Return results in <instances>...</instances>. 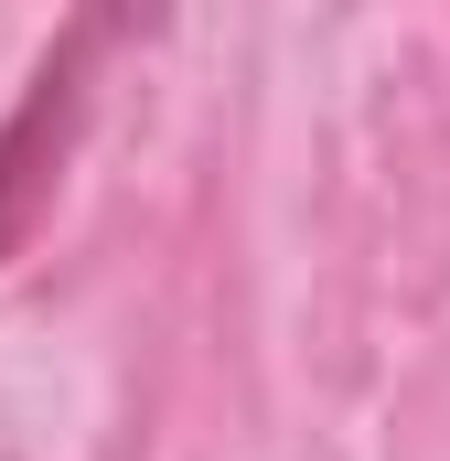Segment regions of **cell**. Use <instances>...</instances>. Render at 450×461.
I'll return each mask as SVG.
<instances>
[{
    "mask_svg": "<svg viewBox=\"0 0 450 461\" xmlns=\"http://www.w3.org/2000/svg\"><path fill=\"white\" fill-rule=\"evenodd\" d=\"M118 11H76L65 32H54V54L32 65V86H22V108L0 118V258H22V236L43 226V204H54V183H65V161H76V129H86V86H97V54H108Z\"/></svg>",
    "mask_w": 450,
    "mask_h": 461,
    "instance_id": "1",
    "label": "cell"
}]
</instances>
